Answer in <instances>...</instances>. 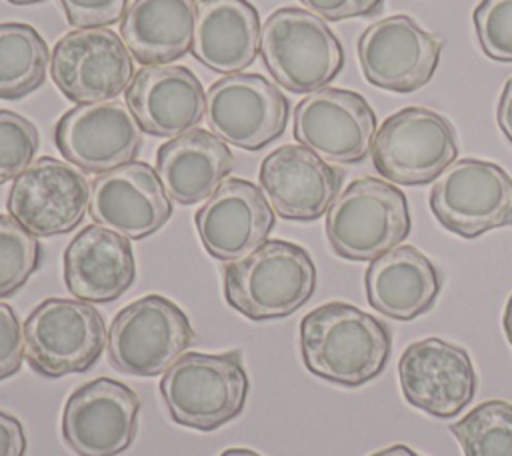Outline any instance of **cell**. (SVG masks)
<instances>
[{
  "instance_id": "4fadbf2b",
  "label": "cell",
  "mask_w": 512,
  "mask_h": 456,
  "mask_svg": "<svg viewBox=\"0 0 512 456\" xmlns=\"http://www.w3.org/2000/svg\"><path fill=\"white\" fill-rule=\"evenodd\" d=\"M356 50L360 70L370 84L410 94L432 80L442 40L408 14H394L370 24L360 34Z\"/></svg>"
},
{
  "instance_id": "f546056e",
  "label": "cell",
  "mask_w": 512,
  "mask_h": 456,
  "mask_svg": "<svg viewBox=\"0 0 512 456\" xmlns=\"http://www.w3.org/2000/svg\"><path fill=\"white\" fill-rule=\"evenodd\" d=\"M38 128L12 110H0V184L18 178L36 158Z\"/></svg>"
},
{
  "instance_id": "d6986e66",
  "label": "cell",
  "mask_w": 512,
  "mask_h": 456,
  "mask_svg": "<svg viewBox=\"0 0 512 456\" xmlns=\"http://www.w3.org/2000/svg\"><path fill=\"white\" fill-rule=\"evenodd\" d=\"M194 224L206 252L232 262L266 242L276 216L262 188L244 178H226L194 214Z\"/></svg>"
},
{
  "instance_id": "6da1fadb",
  "label": "cell",
  "mask_w": 512,
  "mask_h": 456,
  "mask_svg": "<svg viewBox=\"0 0 512 456\" xmlns=\"http://www.w3.org/2000/svg\"><path fill=\"white\" fill-rule=\"evenodd\" d=\"M300 354L314 376L356 388L382 374L392 354V334L358 306L326 302L302 318Z\"/></svg>"
},
{
  "instance_id": "ffe728a7",
  "label": "cell",
  "mask_w": 512,
  "mask_h": 456,
  "mask_svg": "<svg viewBox=\"0 0 512 456\" xmlns=\"http://www.w3.org/2000/svg\"><path fill=\"white\" fill-rule=\"evenodd\" d=\"M258 180L280 218L312 222L336 200L342 172L302 144H284L262 160Z\"/></svg>"
},
{
  "instance_id": "7c38bea8",
  "label": "cell",
  "mask_w": 512,
  "mask_h": 456,
  "mask_svg": "<svg viewBox=\"0 0 512 456\" xmlns=\"http://www.w3.org/2000/svg\"><path fill=\"white\" fill-rule=\"evenodd\" d=\"M90 190L92 184L70 162L40 156L14 178L6 208L36 238L68 234L84 220Z\"/></svg>"
},
{
  "instance_id": "74e56055",
  "label": "cell",
  "mask_w": 512,
  "mask_h": 456,
  "mask_svg": "<svg viewBox=\"0 0 512 456\" xmlns=\"http://www.w3.org/2000/svg\"><path fill=\"white\" fill-rule=\"evenodd\" d=\"M502 326H504V334L508 338V342L512 344V294L506 302V308H504V318H502Z\"/></svg>"
},
{
  "instance_id": "44dd1931",
  "label": "cell",
  "mask_w": 512,
  "mask_h": 456,
  "mask_svg": "<svg viewBox=\"0 0 512 456\" xmlns=\"http://www.w3.org/2000/svg\"><path fill=\"white\" fill-rule=\"evenodd\" d=\"M124 98L140 128L160 138H176L194 130L206 114V92L200 80L180 64L140 68Z\"/></svg>"
},
{
  "instance_id": "277c9868",
  "label": "cell",
  "mask_w": 512,
  "mask_h": 456,
  "mask_svg": "<svg viewBox=\"0 0 512 456\" xmlns=\"http://www.w3.org/2000/svg\"><path fill=\"white\" fill-rule=\"evenodd\" d=\"M326 238L334 254L372 262L408 238L412 222L404 192L382 180H352L326 212Z\"/></svg>"
},
{
  "instance_id": "e575fe53",
  "label": "cell",
  "mask_w": 512,
  "mask_h": 456,
  "mask_svg": "<svg viewBox=\"0 0 512 456\" xmlns=\"http://www.w3.org/2000/svg\"><path fill=\"white\" fill-rule=\"evenodd\" d=\"M26 432L18 418L0 410V456H24Z\"/></svg>"
},
{
  "instance_id": "9c48e42d",
  "label": "cell",
  "mask_w": 512,
  "mask_h": 456,
  "mask_svg": "<svg viewBox=\"0 0 512 456\" xmlns=\"http://www.w3.org/2000/svg\"><path fill=\"white\" fill-rule=\"evenodd\" d=\"M430 210L462 238L512 226V176L488 160H454L432 186Z\"/></svg>"
},
{
  "instance_id": "52a82bcc",
  "label": "cell",
  "mask_w": 512,
  "mask_h": 456,
  "mask_svg": "<svg viewBox=\"0 0 512 456\" xmlns=\"http://www.w3.org/2000/svg\"><path fill=\"white\" fill-rule=\"evenodd\" d=\"M196 340L186 312L160 294H146L124 306L108 330L110 364L124 374H164Z\"/></svg>"
},
{
  "instance_id": "8992f818",
  "label": "cell",
  "mask_w": 512,
  "mask_h": 456,
  "mask_svg": "<svg viewBox=\"0 0 512 456\" xmlns=\"http://www.w3.org/2000/svg\"><path fill=\"white\" fill-rule=\"evenodd\" d=\"M106 344L104 316L78 298H46L24 322V358L46 378L86 372Z\"/></svg>"
},
{
  "instance_id": "2e32d148",
  "label": "cell",
  "mask_w": 512,
  "mask_h": 456,
  "mask_svg": "<svg viewBox=\"0 0 512 456\" xmlns=\"http://www.w3.org/2000/svg\"><path fill=\"white\" fill-rule=\"evenodd\" d=\"M128 106L120 102L78 104L62 114L54 142L72 166L102 174L136 160L144 136Z\"/></svg>"
},
{
  "instance_id": "f35d334b",
  "label": "cell",
  "mask_w": 512,
  "mask_h": 456,
  "mask_svg": "<svg viewBox=\"0 0 512 456\" xmlns=\"http://www.w3.org/2000/svg\"><path fill=\"white\" fill-rule=\"evenodd\" d=\"M220 456H262V454H258V452L250 450V448H228Z\"/></svg>"
},
{
  "instance_id": "836d02e7",
  "label": "cell",
  "mask_w": 512,
  "mask_h": 456,
  "mask_svg": "<svg viewBox=\"0 0 512 456\" xmlns=\"http://www.w3.org/2000/svg\"><path fill=\"white\" fill-rule=\"evenodd\" d=\"M306 10L328 22L346 18H364L378 14L384 0H300Z\"/></svg>"
},
{
  "instance_id": "d6a6232c",
  "label": "cell",
  "mask_w": 512,
  "mask_h": 456,
  "mask_svg": "<svg viewBox=\"0 0 512 456\" xmlns=\"http://www.w3.org/2000/svg\"><path fill=\"white\" fill-rule=\"evenodd\" d=\"M24 360V326L16 310L0 302V380L14 376Z\"/></svg>"
},
{
  "instance_id": "603a6c76",
  "label": "cell",
  "mask_w": 512,
  "mask_h": 456,
  "mask_svg": "<svg viewBox=\"0 0 512 456\" xmlns=\"http://www.w3.org/2000/svg\"><path fill=\"white\" fill-rule=\"evenodd\" d=\"M364 288L376 312L394 320H412L434 306L442 274L416 246L400 244L368 264Z\"/></svg>"
},
{
  "instance_id": "5bb4252c",
  "label": "cell",
  "mask_w": 512,
  "mask_h": 456,
  "mask_svg": "<svg viewBox=\"0 0 512 456\" xmlns=\"http://www.w3.org/2000/svg\"><path fill=\"white\" fill-rule=\"evenodd\" d=\"M376 114L368 100L346 88L324 86L294 108V138L326 162L354 164L368 156Z\"/></svg>"
},
{
  "instance_id": "484cf974",
  "label": "cell",
  "mask_w": 512,
  "mask_h": 456,
  "mask_svg": "<svg viewBox=\"0 0 512 456\" xmlns=\"http://www.w3.org/2000/svg\"><path fill=\"white\" fill-rule=\"evenodd\" d=\"M196 0H134L120 20V36L144 66L176 62L190 52Z\"/></svg>"
},
{
  "instance_id": "8fae6325",
  "label": "cell",
  "mask_w": 512,
  "mask_h": 456,
  "mask_svg": "<svg viewBox=\"0 0 512 456\" xmlns=\"http://www.w3.org/2000/svg\"><path fill=\"white\" fill-rule=\"evenodd\" d=\"M50 74L56 88L76 104L110 102L130 86L134 58L114 30L76 28L56 42Z\"/></svg>"
},
{
  "instance_id": "ba28073f",
  "label": "cell",
  "mask_w": 512,
  "mask_h": 456,
  "mask_svg": "<svg viewBox=\"0 0 512 456\" xmlns=\"http://www.w3.org/2000/svg\"><path fill=\"white\" fill-rule=\"evenodd\" d=\"M376 172L400 186L436 180L458 156L452 122L424 106H406L376 130L370 148Z\"/></svg>"
},
{
  "instance_id": "1f68e13d",
  "label": "cell",
  "mask_w": 512,
  "mask_h": 456,
  "mask_svg": "<svg viewBox=\"0 0 512 456\" xmlns=\"http://www.w3.org/2000/svg\"><path fill=\"white\" fill-rule=\"evenodd\" d=\"M74 28H106L124 18L128 0H60Z\"/></svg>"
},
{
  "instance_id": "4dcf8cb0",
  "label": "cell",
  "mask_w": 512,
  "mask_h": 456,
  "mask_svg": "<svg viewBox=\"0 0 512 456\" xmlns=\"http://www.w3.org/2000/svg\"><path fill=\"white\" fill-rule=\"evenodd\" d=\"M472 20L482 52L496 62H512V0H480Z\"/></svg>"
},
{
  "instance_id": "d590c367",
  "label": "cell",
  "mask_w": 512,
  "mask_h": 456,
  "mask_svg": "<svg viewBox=\"0 0 512 456\" xmlns=\"http://www.w3.org/2000/svg\"><path fill=\"white\" fill-rule=\"evenodd\" d=\"M496 120H498L502 134L512 144V76L504 82V88H502V94L498 100V108H496Z\"/></svg>"
},
{
  "instance_id": "8d00e7d4",
  "label": "cell",
  "mask_w": 512,
  "mask_h": 456,
  "mask_svg": "<svg viewBox=\"0 0 512 456\" xmlns=\"http://www.w3.org/2000/svg\"><path fill=\"white\" fill-rule=\"evenodd\" d=\"M370 456H420V454H416L414 450H410V448L404 446V444H394V446L384 448V450H378V452H374V454H370Z\"/></svg>"
},
{
  "instance_id": "83f0119b",
  "label": "cell",
  "mask_w": 512,
  "mask_h": 456,
  "mask_svg": "<svg viewBox=\"0 0 512 456\" xmlns=\"http://www.w3.org/2000/svg\"><path fill=\"white\" fill-rule=\"evenodd\" d=\"M448 428L464 456H512V402L486 400Z\"/></svg>"
},
{
  "instance_id": "ab89813d",
  "label": "cell",
  "mask_w": 512,
  "mask_h": 456,
  "mask_svg": "<svg viewBox=\"0 0 512 456\" xmlns=\"http://www.w3.org/2000/svg\"><path fill=\"white\" fill-rule=\"evenodd\" d=\"M10 4H16V6H28V4H38L42 0H8Z\"/></svg>"
},
{
  "instance_id": "5b68a950",
  "label": "cell",
  "mask_w": 512,
  "mask_h": 456,
  "mask_svg": "<svg viewBox=\"0 0 512 456\" xmlns=\"http://www.w3.org/2000/svg\"><path fill=\"white\" fill-rule=\"evenodd\" d=\"M260 56L270 76L292 94L330 84L344 66V50L326 20L310 10H274L260 32Z\"/></svg>"
},
{
  "instance_id": "4316f807",
  "label": "cell",
  "mask_w": 512,
  "mask_h": 456,
  "mask_svg": "<svg viewBox=\"0 0 512 456\" xmlns=\"http://www.w3.org/2000/svg\"><path fill=\"white\" fill-rule=\"evenodd\" d=\"M50 52L40 32L24 22L0 24V98L18 100L46 80Z\"/></svg>"
},
{
  "instance_id": "ac0fdd59",
  "label": "cell",
  "mask_w": 512,
  "mask_h": 456,
  "mask_svg": "<svg viewBox=\"0 0 512 456\" xmlns=\"http://www.w3.org/2000/svg\"><path fill=\"white\" fill-rule=\"evenodd\" d=\"M88 210L96 224L142 240L170 220L172 202L156 168L132 160L94 178Z\"/></svg>"
},
{
  "instance_id": "7a4b0ae2",
  "label": "cell",
  "mask_w": 512,
  "mask_h": 456,
  "mask_svg": "<svg viewBox=\"0 0 512 456\" xmlns=\"http://www.w3.org/2000/svg\"><path fill=\"white\" fill-rule=\"evenodd\" d=\"M314 290V260L302 246L288 240H266L224 266L226 302L256 322L294 314Z\"/></svg>"
},
{
  "instance_id": "e0dca14e",
  "label": "cell",
  "mask_w": 512,
  "mask_h": 456,
  "mask_svg": "<svg viewBox=\"0 0 512 456\" xmlns=\"http://www.w3.org/2000/svg\"><path fill=\"white\" fill-rule=\"evenodd\" d=\"M398 378L404 398L436 418L460 414L478 386L468 352L440 338L412 342L398 360Z\"/></svg>"
},
{
  "instance_id": "9a60e30c",
  "label": "cell",
  "mask_w": 512,
  "mask_h": 456,
  "mask_svg": "<svg viewBox=\"0 0 512 456\" xmlns=\"http://www.w3.org/2000/svg\"><path fill=\"white\" fill-rule=\"evenodd\" d=\"M138 394L112 378L76 388L62 410V438L78 456H118L138 430Z\"/></svg>"
},
{
  "instance_id": "7402d4cb",
  "label": "cell",
  "mask_w": 512,
  "mask_h": 456,
  "mask_svg": "<svg viewBox=\"0 0 512 456\" xmlns=\"http://www.w3.org/2000/svg\"><path fill=\"white\" fill-rule=\"evenodd\" d=\"M136 280L130 238L90 224L64 250V284L72 296L92 304L120 298Z\"/></svg>"
},
{
  "instance_id": "d4e9b609",
  "label": "cell",
  "mask_w": 512,
  "mask_h": 456,
  "mask_svg": "<svg viewBox=\"0 0 512 456\" xmlns=\"http://www.w3.org/2000/svg\"><path fill=\"white\" fill-rule=\"evenodd\" d=\"M260 16L248 0H198L192 56L220 74L248 68L260 52Z\"/></svg>"
},
{
  "instance_id": "f1b7e54d",
  "label": "cell",
  "mask_w": 512,
  "mask_h": 456,
  "mask_svg": "<svg viewBox=\"0 0 512 456\" xmlns=\"http://www.w3.org/2000/svg\"><path fill=\"white\" fill-rule=\"evenodd\" d=\"M40 242L10 214H0V298L16 294L38 270Z\"/></svg>"
},
{
  "instance_id": "cb8c5ba5",
  "label": "cell",
  "mask_w": 512,
  "mask_h": 456,
  "mask_svg": "<svg viewBox=\"0 0 512 456\" xmlns=\"http://www.w3.org/2000/svg\"><path fill=\"white\" fill-rule=\"evenodd\" d=\"M234 168V154L216 134L194 128L156 152V174L170 200L192 206L208 200Z\"/></svg>"
},
{
  "instance_id": "3957f363",
  "label": "cell",
  "mask_w": 512,
  "mask_h": 456,
  "mask_svg": "<svg viewBox=\"0 0 512 456\" xmlns=\"http://www.w3.org/2000/svg\"><path fill=\"white\" fill-rule=\"evenodd\" d=\"M250 380L242 352H184L162 376L160 396L170 418L210 432L234 420L246 406Z\"/></svg>"
},
{
  "instance_id": "30bf717a",
  "label": "cell",
  "mask_w": 512,
  "mask_h": 456,
  "mask_svg": "<svg viewBox=\"0 0 512 456\" xmlns=\"http://www.w3.org/2000/svg\"><path fill=\"white\" fill-rule=\"evenodd\" d=\"M288 114V98L256 72L226 74L206 92L204 118L210 132L242 150L254 152L278 140Z\"/></svg>"
}]
</instances>
